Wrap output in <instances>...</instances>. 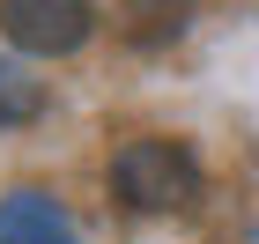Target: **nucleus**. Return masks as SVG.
<instances>
[{"mask_svg": "<svg viewBox=\"0 0 259 244\" xmlns=\"http://www.w3.org/2000/svg\"><path fill=\"white\" fill-rule=\"evenodd\" d=\"M111 185H119V200L141 207V215H170V207L200 200V163L178 141H126L111 156Z\"/></svg>", "mask_w": 259, "mask_h": 244, "instance_id": "obj_1", "label": "nucleus"}, {"mask_svg": "<svg viewBox=\"0 0 259 244\" xmlns=\"http://www.w3.org/2000/svg\"><path fill=\"white\" fill-rule=\"evenodd\" d=\"M0 30H8V44L37 52V60H67L89 44L97 8L89 0H0Z\"/></svg>", "mask_w": 259, "mask_h": 244, "instance_id": "obj_2", "label": "nucleus"}, {"mask_svg": "<svg viewBox=\"0 0 259 244\" xmlns=\"http://www.w3.org/2000/svg\"><path fill=\"white\" fill-rule=\"evenodd\" d=\"M0 244H74V222H67V207L37 185H15L8 200H0Z\"/></svg>", "mask_w": 259, "mask_h": 244, "instance_id": "obj_3", "label": "nucleus"}, {"mask_svg": "<svg viewBox=\"0 0 259 244\" xmlns=\"http://www.w3.org/2000/svg\"><path fill=\"white\" fill-rule=\"evenodd\" d=\"M37 111H45V81L30 74V67L0 60V126H30Z\"/></svg>", "mask_w": 259, "mask_h": 244, "instance_id": "obj_4", "label": "nucleus"}]
</instances>
